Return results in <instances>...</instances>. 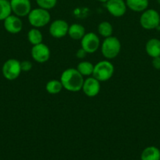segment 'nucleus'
I'll use <instances>...</instances> for the list:
<instances>
[{"mask_svg": "<svg viewBox=\"0 0 160 160\" xmlns=\"http://www.w3.org/2000/svg\"><path fill=\"white\" fill-rule=\"evenodd\" d=\"M60 81L64 89L72 92H77L82 90L84 82L83 75L77 69L74 68H68L64 70L61 73Z\"/></svg>", "mask_w": 160, "mask_h": 160, "instance_id": "1", "label": "nucleus"}, {"mask_svg": "<svg viewBox=\"0 0 160 160\" xmlns=\"http://www.w3.org/2000/svg\"><path fill=\"white\" fill-rule=\"evenodd\" d=\"M28 19L31 26L35 28H40L46 26L50 23L51 16L49 10L39 7L31 9L28 15Z\"/></svg>", "mask_w": 160, "mask_h": 160, "instance_id": "2", "label": "nucleus"}, {"mask_svg": "<svg viewBox=\"0 0 160 160\" xmlns=\"http://www.w3.org/2000/svg\"><path fill=\"white\" fill-rule=\"evenodd\" d=\"M121 51V42L114 36L105 38L101 44V53L107 59L117 57Z\"/></svg>", "mask_w": 160, "mask_h": 160, "instance_id": "3", "label": "nucleus"}, {"mask_svg": "<svg viewBox=\"0 0 160 160\" xmlns=\"http://www.w3.org/2000/svg\"><path fill=\"white\" fill-rule=\"evenodd\" d=\"M115 72L113 64L108 60H102L94 65L93 77L100 82L107 81L111 78Z\"/></svg>", "mask_w": 160, "mask_h": 160, "instance_id": "4", "label": "nucleus"}, {"mask_svg": "<svg viewBox=\"0 0 160 160\" xmlns=\"http://www.w3.org/2000/svg\"><path fill=\"white\" fill-rule=\"evenodd\" d=\"M140 23L146 30L156 29L160 23L159 13L155 9H147L142 12L140 17Z\"/></svg>", "mask_w": 160, "mask_h": 160, "instance_id": "5", "label": "nucleus"}, {"mask_svg": "<svg viewBox=\"0 0 160 160\" xmlns=\"http://www.w3.org/2000/svg\"><path fill=\"white\" fill-rule=\"evenodd\" d=\"M20 62L16 59H9L4 62L2 68L3 75L8 81H14L21 73Z\"/></svg>", "mask_w": 160, "mask_h": 160, "instance_id": "6", "label": "nucleus"}, {"mask_svg": "<svg viewBox=\"0 0 160 160\" xmlns=\"http://www.w3.org/2000/svg\"><path fill=\"white\" fill-rule=\"evenodd\" d=\"M81 45L87 53H94L100 45V38L95 33H86L81 39Z\"/></svg>", "mask_w": 160, "mask_h": 160, "instance_id": "7", "label": "nucleus"}, {"mask_svg": "<svg viewBox=\"0 0 160 160\" xmlns=\"http://www.w3.org/2000/svg\"><path fill=\"white\" fill-rule=\"evenodd\" d=\"M31 57L39 63H44L50 58V48L46 45L42 43L33 45L31 50Z\"/></svg>", "mask_w": 160, "mask_h": 160, "instance_id": "8", "label": "nucleus"}, {"mask_svg": "<svg viewBox=\"0 0 160 160\" xmlns=\"http://www.w3.org/2000/svg\"><path fill=\"white\" fill-rule=\"evenodd\" d=\"M12 12L19 17H26L31 10V3L30 0H10Z\"/></svg>", "mask_w": 160, "mask_h": 160, "instance_id": "9", "label": "nucleus"}, {"mask_svg": "<svg viewBox=\"0 0 160 160\" xmlns=\"http://www.w3.org/2000/svg\"><path fill=\"white\" fill-rule=\"evenodd\" d=\"M69 25L65 20H56L50 23V35L55 38H61L66 36L68 33Z\"/></svg>", "mask_w": 160, "mask_h": 160, "instance_id": "10", "label": "nucleus"}, {"mask_svg": "<svg viewBox=\"0 0 160 160\" xmlns=\"http://www.w3.org/2000/svg\"><path fill=\"white\" fill-rule=\"evenodd\" d=\"M107 10L115 17H122L126 12L127 6L124 0H108L105 3Z\"/></svg>", "mask_w": 160, "mask_h": 160, "instance_id": "11", "label": "nucleus"}, {"mask_svg": "<svg viewBox=\"0 0 160 160\" xmlns=\"http://www.w3.org/2000/svg\"><path fill=\"white\" fill-rule=\"evenodd\" d=\"M82 90L86 96H97L100 91V82L93 77H89L84 80Z\"/></svg>", "mask_w": 160, "mask_h": 160, "instance_id": "12", "label": "nucleus"}, {"mask_svg": "<svg viewBox=\"0 0 160 160\" xmlns=\"http://www.w3.org/2000/svg\"><path fill=\"white\" fill-rule=\"evenodd\" d=\"M4 28L7 32L10 34H18L23 28V23L19 17L16 15H9L4 20Z\"/></svg>", "mask_w": 160, "mask_h": 160, "instance_id": "13", "label": "nucleus"}, {"mask_svg": "<svg viewBox=\"0 0 160 160\" xmlns=\"http://www.w3.org/2000/svg\"><path fill=\"white\" fill-rule=\"evenodd\" d=\"M145 50L147 54L152 58L160 56V40L152 38L146 43Z\"/></svg>", "mask_w": 160, "mask_h": 160, "instance_id": "14", "label": "nucleus"}, {"mask_svg": "<svg viewBox=\"0 0 160 160\" xmlns=\"http://www.w3.org/2000/svg\"><path fill=\"white\" fill-rule=\"evenodd\" d=\"M126 6L133 12H144L148 7V0H125Z\"/></svg>", "mask_w": 160, "mask_h": 160, "instance_id": "15", "label": "nucleus"}, {"mask_svg": "<svg viewBox=\"0 0 160 160\" xmlns=\"http://www.w3.org/2000/svg\"><path fill=\"white\" fill-rule=\"evenodd\" d=\"M67 34L74 40H81L86 34L85 28L79 23H73L69 26Z\"/></svg>", "mask_w": 160, "mask_h": 160, "instance_id": "16", "label": "nucleus"}, {"mask_svg": "<svg viewBox=\"0 0 160 160\" xmlns=\"http://www.w3.org/2000/svg\"><path fill=\"white\" fill-rule=\"evenodd\" d=\"M141 160H160V150L155 146H148L143 150Z\"/></svg>", "mask_w": 160, "mask_h": 160, "instance_id": "17", "label": "nucleus"}, {"mask_svg": "<svg viewBox=\"0 0 160 160\" xmlns=\"http://www.w3.org/2000/svg\"><path fill=\"white\" fill-rule=\"evenodd\" d=\"M28 40L32 45H38L42 42L43 36L38 28H32L28 32Z\"/></svg>", "mask_w": 160, "mask_h": 160, "instance_id": "18", "label": "nucleus"}, {"mask_svg": "<svg viewBox=\"0 0 160 160\" xmlns=\"http://www.w3.org/2000/svg\"><path fill=\"white\" fill-rule=\"evenodd\" d=\"M63 88H64L61 81H58V80H51L45 84V90L49 94H51V95L59 94Z\"/></svg>", "mask_w": 160, "mask_h": 160, "instance_id": "19", "label": "nucleus"}, {"mask_svg": "<svg viewBox=\"0 0 160 160\" xmlns=\"http://www.w3.org/2000/svg\"><path fill=\"white\" fill-rule=\"evenodd\" d=\"M76 69L83 77H89L90 75H93L94 65L91 63L90 62H88V61H83V62H80L78 64Z\"/></svg>", "mask_w": 160, "mask_h": 160, "instance_id": "20", "label": "nucleus"}, {"mask_svg": "<svg viewBox=\"0 0 160 160\" xmlns=\"http://www.w3.org/2000/svg\"><path fill=\"white\" fill-rule=\"evenodd\" d=\"M97 31L100 36L105 38L112 36L113 27L108 21H103L99 23L97 27Z\"/></svg>", "mask_w": 160, "mask_h": 160, "instance_id": "21", "label": "nucleus"}, {"mask_svg": "<svg viewBox=\"0 0 160 160\" xmlns=\"http://www.w3.org/2000/svg\"><path fill=\"white\" fill-rule=\"evenodd\" d=\"M11 12L10 2L9 0H0V20H4L11 15Z\"/></svg>", "mask_w": 160, "mask_h": 160, "instance_id": "22", "label": "nucleus"}, {"mask_svg": "<svg viewBox=\"0 0 160 160\" xmlns=\"http://www.w3.org/2000/svg\"><path fill=\"white\" fill-rule=\"evenodd\" d=\"M56 2H57V0H36V3L39 7L47 9V10L55 7Z\"/></svg>", "mask_w": 160, "mask_h": 160, "instance_id": "23", "label": "nucleus"}, {"mask_svg": "<svg viewBox=\"0 0 160 160\" xmlns=\"http://www.w3.org/2000/svg\"><path fill=\"white\" fill-rule=\"evenodd\" d=\"M20 67L21 70L24 72H28L31 70L32 68V63L28 60H24L23 62H20Z\"/></svg>", "mask_w": 160, "mask_h": 160, "instance_id": "24", "label": "nucleus"}, {"mask_svg": "<svg viewBox=\"0 0 160 160\" xmlns=\"http://www.w3.org/2000/svg\"><path fill=\"white\" fill-rule=\"evenodd\" d=\"M86 54H87V52H86V51H85L84 49H83V48H79V49H78V51L76 52V57L78 58V59H84L85 57H86Z\"/></svg>", "mask_w": 160, "mask_h": 160, "instance_id": "25", "label": "nucleus"}, {"mask_svg": "<svg viewBox=\"0 0 160 160\" xmlns=\"http://www.w3.org/2000/svg\"><path fill=\"white\" fill-rule=\"evenodd\" d=\"M152 66L156 70H160V56L153 58V59H152Z\"/></svg>", "mask_w": 160, "mask_h": 160, "instance_id": "26", "label": "nucleus"}, {"mask_svg": "<svg viewBox=\"0 0 160 160\" xmlns=\"http://www.w3.org/2000/svg\"><path fill=\"white\" fill-rule=\"evenodd\" d=\"M97 1L100 2H102V3H106L108 0H97Z\"/></svg>", "mask_w": 160, "mask_h": 160, "instance_id": "27", "label": "nucleus"}, {"mask_svg": "<svg viewBox=\"0 0 160 160\" xmlns=\"http://www.w3.org/2000/svg\"><path fill=\"white\" fill-rule=\"evenodd\" d=\"M157 2H158V4L160 5V0H157Z\"/></svg>", "mask_w": 160, "mask_h": 160, "instance_id": "28", "label": "nucleus"}, {"mask_svg": "<svg viewBox=\"0 0 160 160\" xmlns=\"http://www.w3.org/2000/svg\"><path fill=\"white\" fill-rule=\"evenodd\" d=\"M159 25H160V23H159Z\"/></svg>", "mask_w": 160, "mask_h": 160, "instance_id": "29", "label": "nucleus"}]
</instances>
